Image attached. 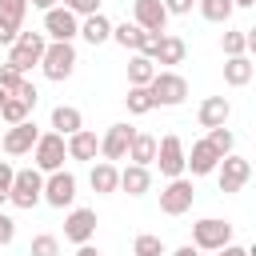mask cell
Returning a JSON list of instances; mask_svg holds the SVG:
<instances>
[{"label":"cell","instance_id":"obj_1","mask_svg":"<svg viewBox=\"0 0 256 256\" xmlns=\"http://www.w3.org/2000/svg\"><path fill=\"white\" fill-rule=\"evenodd\" d=\"M148 96H152V104L156 108H176V104H184L188 100V80L180 76V72H156L152 76V84H148Z\"/></svg>","mask_w":256,"mask_h":256},{"label":"cell","instance_id":"obj_2","mask_svg":"<svg viewBox=\"0 0 256 256\" xmlns=\"http://www.w3.org/2000/svg\"><path fill=\"white\" fill-rule=\"evenodd\" d=\"M224 244H232V224L228 220L204 216V220L192 224V248L196 252H220Z\"/></svg>","mask_w":256,"mask_h":256},{"label":"cell","instance_id":"obj_3","mask_svg":"<svg viewBox=\"0 0 256 256\" xmlns=\"http://www.w3.org/2000/svg\"><path fill=\"white\" fill-rule=\"evenodd\" d=\"M44 48H48L44 32H20V36H16L12 44H8V64H12L16 72H28L32 64H40Z\"/></svg>","mask_w":256,"mask_h":256},{"label":"cell","instance_id":"obj_4","mask_svg":"<svg viewBox=\"0 0 256 256\" xmlns=\"http://www.w3.org/2000/svg\"><path fill=\"white\" fill-rule=\"evenodd\" d=\"M40 196H44V172H36V168H20V172L12 176L8 200H12L16 208H36Z\"/></svg>","mask_w":256,"mask_h":256},{"label":"cell","instance_id":"obj_5","mask_svg":"<svg viewBox=\"0 0 256 256\" xmlns=\"http://www.w3.org/2000/svg\"><path fill=\"white\" fill-rule=\"evenodd\" d=\"M40 72H44L48 80H68V76L76 72V48L48 40V48H44V56H40Z\"/></svg>","mask_w":256,"mask_h":256},{"label":"cell","instance_id":"obj_6","mask_svg":"<svg viewBox=\"0 0 256 256\" xmlns=\"http://www.w3.org/2000/svg\"><path fill=\"white\" fill-rule=\"evenodd\" d=\"M72 36H80V20H76L64 4L48 8V12H44V40H52V44H72Z\"/></svg>","mask_w":256,"mask_h":256},{"label":"cell","instance_id":"obj_7","mask_svg":"<svg viewBox=\"0 0 256 256\" xmlns=\"http://www.w3.org/2000/svg\"><path fill=\"white\" fill-rule=\"evenodd\" d=\"M64 156H68V148H64V136L60 132H44L36 140V148H32L36 172H60L64 168Z\"/></svg>","mask_w":256,"mask_h":256},{"label":"cell","instance_id":"obj_8","mask_svg":"<svg viewBox=\"0 0 256 256\" xmlns=\"http://www.w3.org/2000/svg\"><path fill=\"white\" fill-rule=\"evenodd\" d=\"M152 164H160V176H168V180L184 176V140H180L176 132L160 136V140H156V160H152Z\"/></svg>","mask_w":256,"mask_h":256},{"label":"cell","instance_id":"obj_9","mask_svg":"<svg viewBox=\"0 0 256 256\" xmlns=\"http://www.w3.org/2000/svg\"><path fill=\"white\" fill-rule=\"evenodd\" d=\"M216 180H220V192H240V188L252 180V164H248L244 156L228 152V156H220V164H216Z\"/></svg>","mask_w":256,"mask_h":256},{"label":"cell","instance_id":"obj_10","mask_svg":"<svg viewBox=\"0 0 256 256\" xmlns=\"http://www.w3.org/2000/svg\"><path fill=\"white\" fill-rule=\"evenodd\" d=\"M192 200H196V188L184 176H176V180H168V188H160V212L164 216H184L192 208Z\"/></svg>","mask_w":256,"mask_h":256},{"label":"cell","instance_id":"obj_11","mask_svg":"<svg viewBox=\"0 0 256 256\" xmlns=\"http://www.w3.org/2000/svg\"><path fill=\"white\" fill-rule=\"evenodd\" d=\"M40 200H48L52 208H68L72 200H76V176L72 172H48V180H44V196Z\"/></svg>","mask_w":256,"mask_h":256},{"label":"cell","instance_id":"obj_12","mask_svg":"<svg viewBox=\"0 0 256 256\" xmlns=\"http://www.w3.org/2000/svg\"><path fill=\"white\" fill-rule=\"evenodd\" d=\"M96 236V212L92 208H72L68 216H64V240H72L76 248L80 244H88Z\"/></svg>","mask_w":256,"mask_h":256},{"label":"cell","instance_id":"obj_13","mask_svg":"<svg viewBox=\"0 0 256 256\" xmlns=\"http://www.w3.org/2000/svg\"><path fill=\"white\" fill-rule=\"evenodd\" d=\"M132 24L140 32H164L168 24V12L160 0H132Z\"/></svg>","mask_w":256,"mask_h":256},{"label":"cell","instance_id":"obj_14","mask_svg":"<svg viewBox=\"0 0 256 256\" xmlns=\"http://www.w3.org/2000/svg\"><path fill=\"white\" fill-rule=\"evenodd\" d=\"M132 136H136V128H128V124H112V128L100 136V156H104L108 164H112V160H124Z\"/></svg>","mask_w":256,"mask_h":256},{"label":"cell","instance_id":"obj_15","mask_svg":"<svg viewBox=\"0 0 256 256\" xmlns=\"http://www.w3.org/2000/svg\"><path fill=\"white\" fill-rule=\"evenodd\" d=\"M36 140H40V132H36V124H32V120L12 124V128L4 132V152H8V156H24V152H32V148H36Z\"/></svg>","mask_w":256,"mask_h":256},{"label":"cell","instance_id":"obj_16","mask_svg":"<svg viewBox=\"0 0 256 256\" xmlns=\"http://www.w3.org/2000/svg\"><path fill=\"white\" fill-rule=\"evenodd\" d=\"M228 116H232L228 96H208V100L200 104V112H196L200 128H224V124H228Z\"/></svg>","mask_w":256,"mask_h":256},{"label":"cell","instance_id":"obj_17","mask_svg":"<svg viewBox=\"0 0 256 256\" xmlns=\"http://www.w3.org/2000/svg\"><path fill=\"white\" fill-rule=\"evenodd\" d=\"M216 164H220V156L212 152L208 140H196L192 152H184V168H192V176H208V172H216Z\"/></svg>","mask_w":256,"mask_h":256},{"label":"cell","instance_id":"obj_18","mask_svg":"<svg viewBox=\"0 0 256 256\" xmlns=\"http://www.w3.org/2000/svg\"><path fill=\"white\" fill-rule=\"evenodd\" d=\"M64 148H68V160H96V152H100V140H96V132L80 128V132L64 136Z\"/></svg>","mask_w":256,"mask_h":256},{"label":"cell","instance_id":"obj_19","mask_svg":"<svg viewBox=\"0 0 256 256\" xmlns=\"http://www.w3.org/2000/svg\"><path fill=\"white\" fill-rule=\"evenodd\" d=\"M88 184H92V192L108 196V192H116V188H120V168H116V164H108V160H100V164H92Z\"/></svg>","mask_w":256,"mask_h":256},{"label":"cell","instance_id":"obj_20","mask_svg":"<svg viewBox=\"0 0 256 256\" xmlns=\"http://www.w3.org/2000/svg\"><path fill=\"white\" fill-rule=\"evenodd\" d=\"M184 40L180 36H172V32H164L160 36V44H156V52H152V64H184Z\"/></svg>","mask_w":256,"mask_h":256},{"label":"cell","instance_id":"obj_21","mask_svg":"<svg viewBox=\"0 0 256 256\" xmlns=\"http://www.w3.org/2000/svg\"><path fill=\"white\" fill-rule=\"evenodd\" d=\"M80 36L96 48V44H104V40H112V24H108V16L104 12H96V16H84L80 20Z\"/></svg>","mask_w":256,"mask_h":256},{"label":"cell","instance_id":"obj_22","mask_svg":"<svg viewBox=\"0 0 256 256\" xmlns=\"http://www.w3.org/2000/svg\"><path fill=\"white\" fill-rule=\"evenodd\" d=\"M52 128H56L60 136H72V132H80V128H84V116H80V108H72V104H56V108H52Z\"/></svg>","mask_w":256,"mask_h":256},{"label":"cell","instance_id":"obj_23","mask_svg":"<svg viewBox=\"0 0 256 256\" xmlns=\"http://www.w3.org/2000/svg\"><path fill=\"white\" fill-rule=\"evenodd\" d=\"M120 188H124L128 196H144V192L152 188V172L140 168V164H128V168L120 172Z\"/></svg>","mask_w":256,"mask_h":256},{"label":"cell","instance_id":"obj_24","mask_svg":"<svg viewBox=\"0 0 256 256\" xmlns=\"http://www.w3.org/2000/svg\"><path fill=\"white\" fill-rule=\"evenodd\" d=\"M156 72H160V68H156L148 56H140V52H136V56L128 60V88H148Z\"/></svg>","mask_w":256,"mask_h":256},{"label":"cell","instance_id":"obj_25","mask_svg":"<svg viewBox=\"0 0 256 256\" xmlns=\"http://www.w3.org/2000/svg\"><path fill=\"white\" fill-rule=\"evenodd\" d=\"M252 60L248 56H228V64H224V84L228 88H244L248 80H252Z\"/></svg>","mask_w":256,"mask_h":256},{"label":"cell","instance_id":"obj_26","mask_svg":"<svg viewBox=\"0 0 256 256\" xmlns=\"http://www.w3.org/2000/svg\"><path fill=\"white\" fill-rule=\"evenodd\" d=\"M128 160H132V164H140V168H148V164L156 160V136L136 132V136H132V144H128Z\"/></svg>","mask_w":256,"mask_h":256},{"label":"cell","instance_id":"obj_27","mask_svg":"<svg viewBox=\"0 0 256 256\" xmlns=\"http://www.w3.org/2000/svg\"><path fill=\"white\" fill-rule=\"evenodd\" d=\"M112 40L120 44V48H128V52H140V40H144V32L136 28V24H112Z\"/></svg>","mask_w":256,"mask_h":256},{"label":"cell","instance_id":"obj_28","mask_svg":"<svg viewBox=\"0 0 256 256\" xmlns=\"http://www.w3.org/2000/svg\"><path fill=\"white\" fill-rule=\"evenodd\" d=\"M28 112H32V108H28L24 100H16V96H8V100L0 104V120H4L8 128H12V124H24V120H28Z\"/></svg>","mask_w":256,"mask_h":256},{"label":"cell","instance_id":"obj_29","mask_svg":"<svg viewBox=\"0 0 256 256\" xmlns=\"http://www.w3.org/2000/svg\"><path fill=\"white\" fill-rule=\"evenodd\" d=\"M196 4H200V16L212 24H224L232 16V0H196Z\"/></svg>","mask_w":256,"mask_h":256},{"label":"cell","instance_id":"obj_30","mask_svg":"<svg viewBox=\"0 0 256 256\" xmlns=\"http://www.w3.org/2000/svg\"><path fill=\"white\" fill-rule=\"evenodd\" d=\"M124 104H128V112H132V116H144V112H152V108H156V104H152V96H148V88H128Z\"/></svg>","mask_w":256,"mask_h":256},{"label":"cell","instance_id":"obj_31","mask_svg":"<svg viewBox=\"0 0 256 256\" xmlns=\"http://www.w3.org/2000/svg\"><path fill=\"white\" fill-rule=\"evenodd\" d=\"M208 144H212V152L216 156H228L232 152V144H236V136L228 132V128H208V136H204Z\"/></svg>","mask_w":256,"mask_h":256},{"label":"cell","instance_id":"obj_32","mask_svg":"<svg viewBox=\"0 0 256 256\" xmlns=\"http://www.w3.org/2000/svg\"><path fill=\"white\" fill-rule=\"evenodd\" d=\"M28 256H60V240H56L52 232H40V236H32Z\"/></svg>","mask_w":256,"mask_h":256},{"label":"cell","instance_id":"obj_33","mask_svg":"<svg viewBox=\"0 0 256 256\" xmlns=\"http://www.w3.org/2000/svg\"><path fill=\"white\" fill-rule=\"evenodd\" d=\"M136 256H164V240L152 236V232H140L136 236Z\"/></svg>","mask_w":256,"mask_h":256},{"label":"cell","instance_id":"obj_34","mask_svg":"<svg viewBox=\"0 0 256 256\" xmlns=\"http://www.w3.org/2000/svg\"><path fill=\"white\" fill-rule=\"evenodd\" d=\"M220 48H224V56H244V52H248V36H244V32H224Z\"/></svg>","mask_w":256,"mask_h":256},{"label":"cell","instance_id":"obj_35","mask_svg":"<svg viewBox=\"0 0 256 256\" xmlns=\"http://www.w3.org/2000/svg\"><path fill=\"white\" fill-rule=\"evenodd\" d=\"M20 84H24V72H16L12 64H0V88H4L8 96H12V92H16Z\"/></svg>","mask_w":256,"mask_h":256},{"label":"cell","instance_id":"obj_36","mask_svg":"<svg viewBox=\"0 0 256 256\" xmlns=\"http://www.w3.org/2000/svg\"><path fill=\"white\" fill-rule=\"evenodd\" d=\"M64 8L72 16H96L100 12V0H64Z\"/></svg>","mask_w":256,"mask_h":256},{"label":"cell","instance_id":"obj_37","mask_svg":"<svg viewBox=\"0 0 256 256\" xmlns=\"http://www.w3.org/2000/svg\"><path fill=\"white\" fill-rule=\"evenodd\" d=\"M24 12H28V0H0V16H8V20H24Z\"/></svg>","mask_w":256,"mask_h":256},{"label":"cell","instance_id":"obj_38","mask_svg":"<svg viewBox=\"0 0 256 256\" xmlns=\"http://www.w3.org/2000/svg\"><path fill=\"white\" fill-rule=\"evenodd\" d=\"M16 36H20V24H16V20H8V16H0V44L8 48Z\"/></svg>","mask_w":256,"mask_h":256},{"label":"cell","instance_id":"obj_39","mask_svg":"<svg viewBox=\"0 0 256 256\" xmlns=\"http://www.w3.org/2000/svg\"><path fill=\"white\" fill-rule=\"evenodd\" d=\"M12 176H16V168H12L8 160H0V204L8 200V188H12Z\"/></svg>","mask_w":256,"mask_h":256},{"label":"cell","instance_id":"obj_40","mask_svg":"<svg viewBox=\"0 0 256 256\" xmlns=\"http://www.w3.org/2000/svg\"><path fill=\"white\" fill-rule=\"evenodd\" d=\"M12 96H16V100H24L28 108H36V96H40V92H36V84H32V80H24V84H20Z\"/></svg>","mask_w":256,"mask_h":256},{"label":"cell","instance_id":"obj_41","mask_svg":"<svg viewBox=\"0 0 256 256\" xmlns=\"http://www.w3.org/2000/svg\"><path fill=\"white\" fill-rule=\"evenodd\" d=\"M160 4H164L168 16H188L192 12V0H160Z\"/></svg>","mask_w":256,"mask_h":256},{"label":"cell","instance_id":"obj_42","mask_svg":"<svg viewBox=\"0 0 256 256\" xmlns=\"http://www.w3.org/2000/svg\"><path fill=\"white\" fill-rule=\"evenodd\" d=\"M12 236H16V224H12V216H8V212H0V248H4V244H12Z\"/></svg>","mask_w":256,"mask_h":256},{"label":"cell","instance_id":"obj_43","mask_svg":"<svg viewBox=\"0 0 256 256\" xmlns=\"http://www.w3.org/2000/svg\"><path fill=\"white\" fill-rule=\"evenodd\" d=\"M216 256H252V252H248V248H240V244H224Z\"/></svg>","mask_w":256,"mask_h":256},{"label":"cell","instance_id":"obj_44","mask_svg":"<svg viewBox=\"0 0 256 256\" xmlns=\"http://www.w3.org/2000/svg\"><path fill=\"white\" fill-rule=\"evenodd\" d=\"M32 8H40V12H48V8H56V0H28Z\"/></svg>","mask_w":256,"mask_h":256},{"label":"cell","instance_id":"obj_45","mask_svg":"<svg viewBox=\"0 0 256 256\" xmlns=\"http://www.w3.org/2000/svg\"><path fill=\"white\" fill-rule=\"evenodd\" d=\"M172 256H200V252H196V248H192V244H184V248H176V252H172Z\"/></svg>","mask_w":256,"mask_h":256},{"label":"cell","instance_id":"obj_46","mask_svg":"<svg viewBox=\"0 0 256 256\" xmlns=\"http://www.w3.org/2000/svg\"><path fill=\"white\" fill-rule=\"evenodd\" d=\"M76 256H100V252H96L92 244H80V248H76Z\"/></svg>","mask_w":256,"mask_h":256},{"label":"cell","instance_id":"obj_47","mask_svg":"<svg viewBox=\"0 0 256 256\" xmlns=\"http://www.w3.org/2000/svg\"><path fill=\"white\" fill-rule=\"evenodd\" d=\"M256 0H232V8H252Z\"/></svg>","mask_w":256,"mask_h":256},{"label":"cell","instance_id":"obj_48","mask_svg":"<svg viewBox=\"0 0 256 256\" xmlns=\"http://www.w3.org/2000/svg\"><path fill=\"white\" fill-rule=\"evenodd\" d=\"M4 100H8V92H4V88H0V104H4Z\"/></svg>","mask_w":256,"mask_h":256}]
</instances>
